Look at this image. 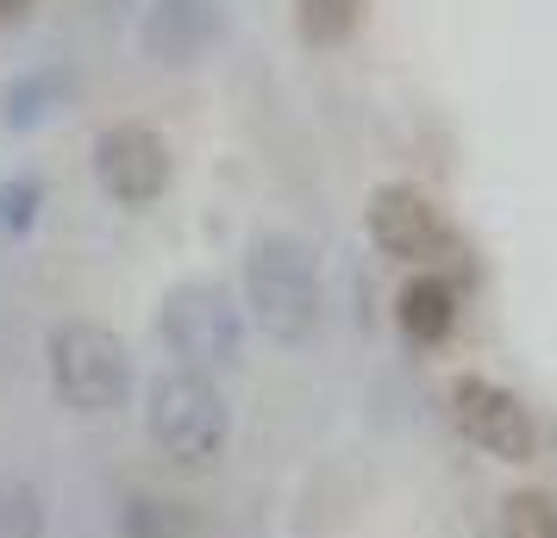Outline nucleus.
Returning <instances> with one entry per match:
<instances>
[{"label":"nucleus","mask_w":557,"mask_h":538,"mask_svg":"<svg viewBox=\"0 0 557 538\" xmlns=\"http://www.w3.org/2000/svg\"><path fill=\"white\" fill-rule=\"evenodd\" d=\"M145 438L157 445V458L182 470V476H207L220 470L232 451V401L226 388L201 376V370H157L145 383Z\"/></svg>","instance_id":"nucleus-1"},{"label":"nucleus","mask_w":557,"mask_h":538,"mask_svg":"<svg viewBox=\"0 0 557 538\" xmlns=\"http://www.w3.org/2000/svg\"><path fill=\"white\" fill-rule=\"evenodd\" d=\"M245 320L270 345H307L320 333V308H326V288H320V263L295 232H257L245 245Z\"/></svg>","instance_id":"nucleus-2"},{"label":"nucleus","mask_w":557,"mask_h":538,"mask_svg":"<svg viewBox=\"0 0 557 538\" xmlns=\"http://www.w3.org/2000/svg\"><path fill=\"white\" fill-rule=\"evenodd\" d=\"M45 370H51V395L76 420L120 413L132 401V388H138L126 338L101 326V320H57L45 333Z\"/></svg>","instance_id":"nucleus-3"},{"label":"nucleus","mask_w":557,"mask_h":538,"mask_svg":"<svg viewBox=\"0 0 557 538\" xmlns=\"http://www.w3.org/2000/svg\"><path fill=\"white\" fill-rule=\"evenodd\" d=\"M157 338L170 345V358L182 370H232V363L245 358V308H238V295L226 283H176L163 301H157Z\"/></svg>","instance_id":"nucleus-4"},{"label":"nucleus","mask_w":557,"mask_h":538,"mask_svg":"<svg viewBox=\"0 0 557 538\" xmlns=\"http://www.w3.org/2000/svg\"><path fill=\"white\" fill-rule=\"evenodd\" d=\"M445 401H451V426L463 433V445H476L482 458H495V463L539 458V420H532V408L507 383L463 370V376H451Z\"/></svg>","instance_id":"nucleus-5"},{"label":"nucleus","mask_w":557,"mask_h":538,"mask_svg":"<svg viewBox=\"0 0 557 538\" xmlns=\"http://www.w3.org/2000/svg\"><path fill=\"white\" fill-rule=\"evenodd\" d=\"M363 226H370V245L382 257H395L407 270H432L457 251V232L445 220V207L432 201L426 188L413 182H382L370 207H363Z\"/></svg>","instance_id":"nucleus-6"},{"label":"nucleus","mask_w":557,"mask_h":538,"mask_svg":"<svg viewBox=\"0 0 557 538\" xmlns=\"http://www.w3.org/2000/svg\"><path fill=\"white\" fill-rule=\"evenodd\" d=\"M176 176V157H170V138L138 120H120L95 138V182L101 195H113L120 207H151L163 201V188Z\"/></svg>","instance_id":"nucleus-7"},{"label":"nucleus","mask_w":557,"mask_h":538,"mask_svg":"<svg viewBox=\"0 0 557 538\" xmlns=\"http://www.w3.org/2000/svg\"><path fill=\"white\" fill-rule=\"evenodd\" d=\"M395 320L413 345H445L457 326V288L438 276V270H413L395 295Z\"/></svg>","instance_id":"nucleus-8"},{"label":"nucleus","mask_w":557,"mask_h":538,"mask_svg":"<svg viewBox=\"0 0 557 538\" xmlns=\"http://www.w3.org/2000/svg\"><path fill=\"white\" fill-rule=\"evenodd\" d=\"M213 7L220 0H157L151 26H145V45L163 57H188L213 32Z\"/></svg>","instance_id":"nucleus-9"},{"label":"nucleus","mask_w":557,"mask_h":538,"mask_svg":"<svg viewBox=\"0 0 557 538\" xmlns=\"http://www.w3.org/2000/svg\"><path fill=\"white\" fill-rule=\"evenodd\" d=\"M363 13H370V0H295V32L320 51H338L357 38Z\"/></svg>","instance_id":"nucleus-10"},{"label":"nucleus","mask_w":557,"mask_h":538,"mask_svg":"<svg viewBox=\"0 0 557 538\" xmlns=\"http://www.w3.org/2000/svg\"><path fill=\"white\" fill-rule=\"evenodd\" d=\"M51 513H45V488L32 476L0 483V538H45Z\"/></svg>","instance_id":"nucleus-11"},{"label":"nucleus","mask_w":557,"mask_h":538,"mask_svg":"<svg viewBox=\"0 0 557 538\" xmlns=\"http://www.w3.org/2000/svg\"><path fill=\"white\" fill-rule=\"evenodd\" d=\"M507 538H557V495L552 488H513L502 501Z\"/></svg>","instance_id":"nucleus-12"},{"label":"nucleus","mask_w":557,"mask_h":538,"mask_svg":"<svg viewBox=\"0 0 557 538\" xmlns=\"http://www.w3.org/2000/svg\"><path fill=\"white\" fill-rule=\"evenodd\" d=\"M32 13V0H0V26H20Z\"/></svg>","instance_id":"nucleus-13"}]
</instances>
